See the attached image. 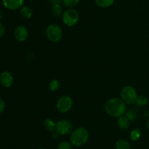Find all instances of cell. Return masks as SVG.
<instances>
[{
    "label": "cell",
    "mask_w": 149,
    "mask_h": 149,
    "mask_svg": "<svg viewBox=\"0 0 149 149\" xmlns=\"http://www.w3.org/2000/svg\"><path fill=\"white\" fill-rule=\"evenodd\" d=\"M141 136V131L139 129H134L130 131V137L132 141H137L139 140L140 137Z\"/></svg>",
    "instance_id": "obj_18"
},
{
    "label": "cell",
    "mask_w": 149,
    "mask_h": 149,
    "mask_svg": "<svg viewBox=\"0 0 149 149\" xmlns=\"http://www.w3.org/2000/svg\"><path fill=\"white\" fill-rule=\"evenodd\" d=\"M116 149H132V146L130 142L125 139H119L115 144Z\"/></svg>",
    "instance_id": "obj_13"
},
{
    "label": "cell",
    "mask_w": 149,
    "mask_h": 149,
    "mask_svg": "<svg viewBox=\"0 0 149 149\" xmlns=\"http://www.w3.org/2000/svg\"><path fill=\"white\" fill-rule=\"evenodd\" d=\"M59 86H60V83L59 81L56 79H54V80H51L50 83L49 84V89L52 92H55L59 89Z\"/></svg>",
    "instance_id": "obj_21"
},
{
    "label": "cell",
    "mask_w": 149,
    "mask_h": 149,
    "mask_svg": "<svg viewBox=\"0 0 149 149\" xmlns=\"http://www.w3.org/2000/svg\"><path fill=\"white\" fill-rule=\"evenodd\" d=\"M130 121L126 115H122L117 118V126L120 129L126 130L129 128Z\"/></svg>",
    "instance_id": "obj_11"
},
{
    "label": "cell",
    "mask_w": 149,
    "mask_h": 149,
    "mask_svg": "<svg viewBox=\"0 0 149 149\" xmlns=\"http://www.w3.org/2000/svg\"><path fill=\"white\" fill-rule=\"evenodd\" d=\"M13 82H14V78L10 72L4 71L0 74V83L4 87H11L13 84Z\"/></svg>",
    "instance_id": "obj_9"
},
{
    "label": "cell",
    "mask_w": 149,
    "mask_h": 149,
    "mask_svg": "<svg viewBox=\"0 0 149 149\" xmlns=\"http://www.w3.org/2000/svg\"><path fill=\"white\" fill-rule=\"evenodd\" d=\"M59 136H60L59 133H58V131H56L52 132V134H51V137H52L53 140H57V139L59 137Z\"/></svg>",
    "instance_id": "obj_26"
},
{
    "label": "cell",
    "mask_w": 149,
    "mask_h": 149,
    "mask_svg": "<svg viewBox=\"0 0 149 149\" xmlns=\"http://www.w3.org/2000/svg\"><path fill=\"white\" fill-rule=\"evenodd\" d=\"M121 99L126 105L136 104L138 95L136 90L131 86H126L121 91Z\"/></svg>",
    "instance_id": "obj_4"
},
{
    "label": "cell",
    "mask_w": 149,
    "mask_h": 149,
    "mask_svg": "<svg viewBox=\"0 0 149 149\" xmlns=\"http://www.w3.org/2000/svg\"><path fill=\"white\" fill-rule=\"evenodd\" d=\"M46 36L49 41L52 42H58L62 39L63 36V29L59 25L51 23L46 29Z\"/></svg>",
    "instance_id": "obj_3"
},
{
    "label": "cell",
    "mask_w": 149,
    "mask_h": 149,
    "mask_svg": "<svg viewBox=\"0 0 149 149\" xmlns=\"http://www.w3.org/2000/svg\"><path fill=\"white\" fill-rule=\"evenodd\" d=\"M148 103V99L147 98V96H146L145 95H141V96H138V99H137L136 104L139 106L143 107L147 105V104Z\"/></svg>",
    "instance_id": "obj_19"
},
{
    "label": "cell",
    "mask_w": 149,
    "mask_h": 149,
    "mask_svg": "<svg viewBox=\"0 0 149 149\" xmlns=\"http://www.w3.org/2000/svg\"><path fill=\"white\" fill-rule=\"evenodd\" d=\"M73 145L71 142L62 141L58 144V149H72Z\"/></svg>",
    "instance_id": "obj_22"
},
{
    "label": "cell",
    "mask_w": 149,
    "mask_h": 149,
    "mask_svg": "<svg viewBox=\"0 0 149 149\" xmlns=\"http://www.w3.org/2000/svg\"><path fill=\"white\" fill-rule=\"evenodd\" d=\"M89 139V131L84 127H77L70 134V142L73 145L80 147L87 143Z\"/></svg>",
    "instance_id": "obj_2"
},
{
    "label": "cell",
    "mask_w": 149,
    "mask_h": 149,
    "mask_svg": "<svg viewBox=\"0 0 149 149\" xmlns=\"http://www.w3.org/2000/svg\"><path fill=\"white\" fill-rule=\"evenodd\" d=\"M146 127H147V129H148L149 130V118L146 121Z\"/></svg>",
    "instance_id": "obj_29"
},
{
    "label": "cell",
    "mask_w": 149,
    "mask_h": 149,
    "mask_svg": "<svg viewBox=\"0 0 149 149\" xmlns=\"http://www.w3.org/2000/svg\"><path fill=\"white\" fill-rule=\"evenodd\" d=\"M73 131V124L69 120L61 119L56 123V131L60 135H68Z\"/></svg>",
    "instance_id": "obj_7"
},
{
    "label": "cell",
    "mask_w": 149,
    "mask_h": 149,
    "mask_svg": "<svg viewBox=\"0 0 149 149\" xmlns=\"http://www.w3.org/2000/svg\"><path fill=\"white\" fill-rule=\"evenodd\" d=\"M63 9L61 4H55L52 7V13L55 17H62L63 14Z\"/></svg>",
    "instance_id": "obj_15"
},
{
    "label": "cell",
    "mask_w": 149,
    "mask_h": 149,
    "mask_svg": "<svg viewBox=\"0 0 149 149\" xmlns=\"http://www.w3.org/2000/svg\"><path fill=\"white\" fill-rule=\"evenodd\" d=\"M44 127H45V129H47L51 133L56 131V123L52 118H46L44 121Z\"/></svg>",
    "instance_id": "obj_12"
},
{
    "label": "cell",
    "mask_w": 149,
    "mask_h": 149,
    "mask_svg": "<svg viewBox=\"0 0 149 149\" xmlns=\"http://www.w3.org/2000/svg\"><path fill=\"white\" fill-rule=\"evenodd\" d=\"M39 149H47V148H39Z\"/></svg>",
    "instance_id": "obj_30"
},
{
    "label": "cell",
    "mask_w": 149,
    "mask_h": 149,
    "mask_svg": "<svg viewBox=\"0 0 149 149\" xmlns=\"http://www.w3.org/2000/svg\"><path fill=\"white\" fill-rule=\"evenodd\" d=\"M80 1L81 0H63V4L68 8H73L76 7L80 2Z\"/></svg>",
    "instance_id": "obj_20"
},
{
    "label": "cell",
    "mask_w": 149,
    "mask_h": 149,
    "mask_svg": "<svg viewBox=\"0 0 149 149\" xmlns=\"http://www.w3.org/2000/svg\"><path fill=\"white\" fill-rule=\"evenodd\" d=\"M3 16H4V13H3L2 10H0V20L3 18Z\"/></svg>",
    "instance_id": "obj_28"
},
{
    "label": "cell",
    "mask_w": 149,
    "mask_h": 149,
    "mask_svg": "<svg viewBox=\"0 0 149 149\" xmlns=\"http://www.w3.org/2000/svg\"><path fill=\"white\" fill-rule=\"evenodd\" d=\"M20 14L23 18L29 19L32 17L33 11L29 6H23L20 10Z\"/></svg>",
    "instance_id": "obj_14"
},
{
    "label": "cell",
    "mask_w": 149,
    "mask_h": 149,
    "mask_svg": "<svg viewBox=\"0 0 149 149\" xmlns=\"http://www.w3.org/2000/svg\"><path fill=\"white\" fill-rule=\"evenodd\" d=\"M143 116L146 118H149V110H145L143 112Z\"/></svg>",
    "instance_id": "obj_27"
},
{
    "label": "cell",
    "mask_w": 149,
    "mask_h": 149,
    "mask_svg": "<svg viewBox=\"0 0 149 149\" xmlns=\"http://www.w3.org/2000/svg\"><path fill=\"white\" fill-rule=\"evenodd\" d=\"M49 2L52 4V5H55V4H63V0H49Z\"/></svg>",
    "instance_id": "obj_25"
},
{
    "label": "cell",
    "mask_w": 149,
    "mask_h": 149,
    "mask_svg": "<svg viewBox=\"0 0 149 149\" xmlns=\"http://www.w3.org/2000/svg\"><path fill=\"white\" fill-rule=\"evenodd\" d=\"M115 0H95L96 5L101 8H107L113 5Z\"/></svg>",
    "instance_id": "obj_16"
},
{
    "label": "cell",
    "mask_w": 149,
    "mask_h": 149,
    "mask_svg": "<svg viewBox=\"0 0 149 149\" xmlns=\"http://www.w3.org/2000/svg\"><path fill=\"white\" fill-rule=\"evenodd\" d=\"M14 36L19 42H25L29 37V30L23 25L17 26L14 31Z\"/></svg>",
    "instance_id": "obj_8"
},
{
    "label": "cell",
    "mask_w": 149,
    "mask_h": 149,
    "mask_svg": "<svg viewBox=\"0 0 149 149\" xmlns=\"http://www.w3.org/2000/svg\"><path fill=\"white\" fill-rule=\"evenodd\" d=\"M125 115L128 118V119L130 121H134L138 118V112L135 110L132 109V108H130V109H127L125 112Z\"/></svg>",
    "instance_id": "obj_17"
},
{
    "label": "cell",
    "mask_w": 149,
    "mask_h": 149,
    "mask_svg": "<svg viewBox=\"0 0 149 149\" xmlns=\"http://www.w3.org/2000/svg\"><path fill=\"white\" fill-rule=\"evenodd\" d=\"M4 32H5V29H4V26H3L2 23L0 22V38L2 37L3 35L4 34Z\"/></svg>",
    "instance_id": "obj_24"
},
{
    "label": "cell",
    "mask_w": 149,
    "mask_h": 149,
    "mask_svg": "<svg viewBox=\"0 0 149 149\" xmlns=\"http://www.w3.org/2000/svg\"><path fill=\"white\" fill-rule=\"evenodd\" d=\"M73 107V99L71 96L63 95L58 99L56 108L61 113H65L71 110Z\"/></svg>",
    "instance_id": "obj_6"
},
{
    "label": "cell",
    "mask_w": 149,
    "mask_h": 149,
    "mask_svg": "<svg viewBox=\"0 0 149 149\" xmlns=\"http://www.w3.org/2000/svg\"><path fill=\"white\" fill-rule=\"evenodd\" d=\"M4 108H5V103H4V100L0 97V113L4 111Z\"/></svg>",
    "instance_id": "obj_23"
},
{
    "label": "cell",
    "mask_w": 149,
    "mask_h": 149,
    "mask_svg": "<svg viewBox=\"0 0 149 149\" xmlns=\"http://www.w3.org/2000/svg\"><path fill=\"white\" fill-rule=\"evenodd\" d=\"M24 3V0H2V4L5 8L15 10L21 8Z\"/></svg>",
    "instance_id": "obj_10"
},
{
    "label": "cell",
    "mask_w": 149,
    "mask_h": 149,
    "mask_svg": "<svg viewBox=\"0 0 149 149\" xmlns=\"http://www.w3.org/2000/svg\"><path fill=\"white\" fill-rule=\"evenodd\" d=\"M62 20L64 24L68 26H74L78 23L79 20V15L77 10L69 8L65 10L63 14Z\"/></svg>",
    "instance_id": "obj_5"
},
{
    "label": "cell",
    "mask_w": 149,
    "mask_h": 149,
    "mask_svg": "<svg viewBox=\"0 0 149 149\" xmlns=\"http://www.w3.org/2000/svg\"><path fill=\"white\" fill-rule=\"evenodd\" d=\"M104 108L108 115L113 118H119L125 114L127 105L120 98H111L106 101Z\"/></svg>",
    "instance_id": "obj_1"
}]
</instances>
